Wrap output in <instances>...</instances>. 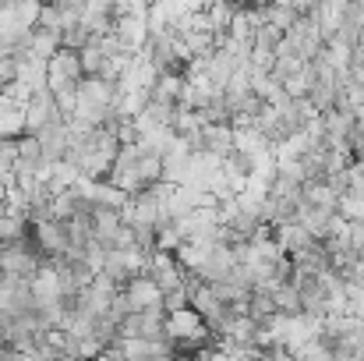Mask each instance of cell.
<instances>
[{"instance_id":"cell-16","label":"cell","mask_w":364,"mask_h":361,"mask_svg":"<svg viewBox=\"0 0 364 361\" xmlns=\"http://www.w3.org/2000/svg\"><path fill=\"white\" fill-rule=\"evenodd\" d=\"M272 301H276V315H287V319L301 315V294H297L290 283L272 287Z\"/></svg>"},{"instance_id":"cell-18","label":"cell","mask_w":364,"mask_h":361,"mask_svg":"<svg viewBox=\"0 0 364 361\" xmlns=\"http://www.w3.org/2000/svg\"><path fill=\"white\" fill-rule=\"evenodd\" d=\"M279 39H283V32H279V28H272L269 21L255 28V46H262V50H272V53H276Z\"/></svg>"},{"instance_id":"cell-1","label":"cell","mask_w":364,"mask_h":361,"mask_svg":"<svg viewBox=\"0 0 364 361\" xmlns=\"http://www.w3.org/2000/svg\"><path fill=\"white\" fill-rule=\"evenodd\" d=\"M166 340L173 344V351H195L202 344H213V333L209 326L202 323V315L195 308H177V312H166Z\"/></svg>"},{"instance_id":"cell-13","label":"cell","mask_w":364,"mask_h":361,"mask_svg":"<svg viewBox=\"0 0 364 361\" xmlns=\"http://www.w3.org/2000/svg\"><path fill=\"white\" fill-rule=\"evenodd\" d=\"M21 135H25V107H18L7 96H0V142L21 138Z\"/></svg>"},{"instance_id":"cell-12","label":"cell","mask_w":364,"mask_h":361,"mask_svg":"<svg viewBox=\"0 0 364 361\" xmlns=\"http://www.w3.org/2000/svg\"><path fill=\"white\" fill-rule=\"evenodd\" d=\"M36 138H39V149H43L46 163H60L64 152H68V142H71V127H68V120H60V124L39 131Z\"/></svg>"},{"instance_id":"cell-8","label":"cell","mask_w":364,"mask_h":361,"mask_svg":"<svg viewBox=\"0 0 364 361\" xmlns=\"http://www.w3.org/2000/svg\"><path fill=\"white\" fill-rule=\"evenodd\" d=\"M0 312L7 319H18V315L32 312V287H28V280L0 276Z\"/></svg>"},{"instance_id":"cell-22","label":"cell","mask_w":364,"mask_h":361,"mask_svg":"<svg viewBox=\"0 0 364 361\" xmlns=\"http://www.w3.org/2000/svg\"><path fill=\"white\" fill-rule=\"evenodd\" d=\"M358 4H361V7H364V0H358Z\"/></svg>"},{"instance_id":"cell-17","label":"cell","mask_w":364,"mask_h":361,"mask_svg":"<svg viewBox=\"0 0 364 361\" xmlns=\"http://www.w3.org/2000/svg\"><path fill=\"white\" fill-rule=\"evenodd\" d=\"M301 14L294 11V7H279V4H265V21L272 25V28H279V32H287L294 21H297Z\"/></svg>"},{"instance_id":"cell-7","label":"cell","mask_w":364,"mask_h":361,"mask_svg":"<svg viewBox=\"0 0 364 361\" xmlns=\"http://www.w3.org/2000/svg\"><path fill=\"white\" fill-rule=\"evenodd\" d=\"M28 287H32V308H36V312H39V308H50V305H60V301H64L60 276H57L53 262H43V266L36 269V276L28 280ZM64 305H68V301H64Z\"/></svg>"},{"instance_id":"cell-20","label":"cell","mask_w":364,"mask_h":361,"mask_svg":"<svg viewBox=\"0 0 364 361\" xmlns=\"http://www.w3.org/2000/svg\"><path fill=\"white\" fill-rule=\"evenodd\" d=\"M358 262H361V269H364V248H361V251H358Z\"/></svg>"},{"instance_id":"cell-10","label":"cell","mask_w":364,"mask_h":361,"mask_svg":"<svg viewBox=\"0 0 364 361\" xmlns=\"http://www.w3.org/2000/svg\"><path fill=\"white\" fill-rule=\"evenodd\" d=\"M121 294L127 298V308L131 312H141V308H152V305H159V287L145 276V273H138V276H131L127 283L121 287Z\"/></svg>"},{"instance_id":"cell-9","label":"cell","mask_w":364,"mask_h":361,"mask_svg":"<svg viewBox=\"0 0 364 361\" xmlns=\"http://www.w3.org/2000/svg\"><path fill=\"white\" fill-rule=\"evenodd\" d=\"M145 276L159 287V294L184 283V269L177 266V258H173L170 251H156V255L149 258V266H145Z\"/></svg>"},{"instance_id":"cell-3","label":"cell","mask_w":364,"mask_h":361,"mask_svg":"<svg viewBox=\"0 0 364 361\" xmlns=\"http://www.w3.org/2000/svg\"><path fill=\"white\" fill-rule=\"evenodd\" d=\"M43 266V255L36 248V241H14V244H0V276H18V280H32L36 269Z\"/></svg>"},{"instance_id":"cell-14","label":"cell","mask_w":364,"mask_h":361,"mask_svg":"<svg viewBox=\"0 0 364 361\" xmlns=\"http://www.w3.org/2000/svg\"><path fill=\"white\" fill-rule=\"evenodd\" d=\"M301 202H308V206H318V209H333L336 213V206H340V195L318 177V181H304V188H301Z\"/></svg>"},{"instance_id":"cell-21","label":"cell","mask_w":364,"mask_h":361,"mask_svg":"<svg viewBox=\"0 0 364 361\" xmlns=\"http://www.w3.org/2000/svg\"><path fill=\"white\" fill-rule=\"evenodd\" d=\"M230 4H237V7H241V4H244V0H230Z\"/></svg>"},{"instance_id":"cell-5","label":"cell","mask_w":364,"mask_h":361,"mask_svg":"<svg viewBox=\"0 0 364 361\" xmlns=\"http://www.w3.org/2000/svg\"><path fill=\"white\" fill-rule=\"evenodd\" d=\"M32 238H36V248H39V255H43L46 262L68 255V224H60V220H53V216L32 224Z\"/></svg>"},{"instance_id":"cell-4","label":"cell","mask_w":364,"mask_h":361,"mask_svg":"<svg viewBox=\"0 0 364 361\" xmlns=\"http://www.w3.org/2000/svg\"><path fill=\"white\" fill-rule=\"evenodd\" d=\"M60 120H64V114H60V107H57L50 89H39L25 103V135H39V131H46V127H53Z\"/></svg>"},{"instance_id":"cell-11","label":"cell","mask_w":364,"mask_h":361,"mask_svg":"<svg viewBox=\"0 0 364 361\" xmlns=\"http://www.w3.org/2000/svg\"><path fill=\"white\" fill-rule=\"evenodd\" d=\"M114 36L121 39V46L127 53H138L145 36H149V25H145V14H117L114 21Z\"/></svg>"},{"instance_id":"cell-6","label":"cell","mask_w":364,"mask_h":361,"mask_svg":"<svg viewBox=\"0 0 364 361\" xmlns=\"http://www.w3.org/2000/svg\"><path fill=\"white\" fill-rule=\"evenodd\" d=\"M191 152H213V156H227L234 149V124H202L198 135H188Z\"/></svg>"},{"instance_id":"cell-2","label":"cell","mask_w":364,"mask_h":361,"mask_svg":"<svg viewBox=\"0 0 364 361\" xmlns=\"http://www.w3.org/2000/svg\"><path fill=\"white\" fill-rule=\"evenodd\" d=\"M322 46H326V39H322V32H318V25L311 21V14H301L287 32H283V39H279V46H276V53H294L297 61H315L318 53H322Z\"/></svg>"},{"instance_id":"cell-15","label":"cell","mask_w":364,"mask_h":361,"mask_svg":"<svg viewBox=\"0 0 364 361\" xmlns=\"http://www.w3.org/2000/svg\"><path fill=\"white\" fill-rule=\"evenodd\" d=\"M247 315L251 319H272L276 315V301H272V291L269 287H251V294H247Z\"/></svg>"},{"instance_id":"cell-19","label":"cell","mask_w":364,"mask_h":361,"mask_svg":"<svg viewBox=\"0 0 364 361\" xmlns=\"http://www.w3.org/2000/svg\"><path fill=\"white\" fill-rule=\"evenodd\" d=\"M159 305H163V312H177V308H188V287L181 283V287H170V291H163Z\"/></svg>"}]
</instances>
